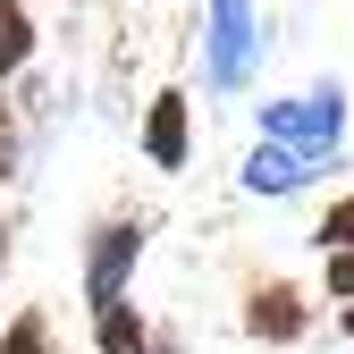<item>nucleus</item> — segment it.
Instances as JSON below:
<instances>
[{"label": "nucleus", "instance_id": "f257e3e1", "mask_svg": "<svg viewBox=\"0 0 354 354\" xmlns=\"http://www.w3.org/2000/svg\"><path fill=\"white\" fill-rule=\"evenodd\" d=\"M152 236H160L152 211H102L93 228H84V253H76V295H84V313L136 295V270H144Z\"/></svg>", "mask_w": 354, "mask_h": 354}, {"label": "nucleus", "instance_id": "f03ea898", "mask_svg": "<svg viewBox=\"0 0 354 354\" xmlns=\"http://www.w3.org/2000/svg\"><path fill=\"white\" fill-rule=\"evenodd\" d=\"M253 144H287L304 160L337 169V152H346V84H304L287 102H261L253 110Z\"/></svg>", "mask_w": 354, "mask_h": 354}, {"label": "nucleus", "instance_id": "7ed1b4c3", "mask_svg": "<svg viewBox=\"0 0 354 354\" xmlns=\"http://www.w3.org/2000/svg\"><path fill=\"white\" fill-rule=\"evenodd\" d=\"M313 329H321V295L304 287V279H287V270L245 279V295H236V337H245V346L287 354V346H304Z\"/></svg>", "mask_w": 354, "mask_h": 354}, {"label": "nucleus", "instance_id": "20e7f679", "mask_svg": "<svg viewBox=\"0 0 354 354\" xmlns=\"http://www.w3.org/2000/svg\"><path fill=\"white\" fill-rule=\"evenodd\" d=\"M261 0H203V84L211 93H245L261 68Z\"/></svg>", "mask_w": 354, "mask_h": 354}, {"label": "nucleus", "instance_id": "39448f33", "mask_svg": "<svg viewBox=\"0 0 354 354\" xmlns=\"http://www.w3.org/2000/svg\"><path fill=\"white\" fill-rule=\"evenodd\" d=\"M136 152H144V169H160V177H186V169H194V102L177 93V84H160V93L144 102Z\"/></svg>", "mask_w": 354, "mask_h": 354}, {"label": "nucleus", "instance_id": "423d86ee", "mask_svg": "<svg viewBox=\"0 0 354 354\" xmlns=\"http://www.w3.org/2000/svg\"><path fill=\"white\" fill-rule=\"evenodd\" d=\"M321 160H304V152H287V144H253L245 160H236V186L253 194V203H287V194H304V186H321Z\"/></svg>", "mask_w": 354, "mask_h": 354}, {"label": "nucleus", "instance_id": "0eeeda50", "mask_svg": "<svg viewBox=\"0 0 354 354\" xmlns=\"http://www.w3.org/2000/svg\"><path fill=\"white\" fill-rule=\"evenodd\" d=\"M84 329H93V354H160V321L144 313L136 295H127V304H102V313H84Z\"/></svg>", "mask_w": 354, "mask_h": 354}, {"label": "nucleus", "instance_id": "6e6552de", "mask_svg": "<svg viewBox=\"0 0 354 354\" xmlns=\"http://www.w3.org/2000/svg\"><path fill=\"white\" fill-rule=\"evenodd\" d=\"M34 51H42L34 9H26V0H0V84H9V76H26V68H34Z\"/></svg>", "mask_w": 354, "mask_h": 354}, {"label": "nucleus", "instance_id": "1a4fd4ad", "mask_svg": "<svg viewBox=\"0 0 354 354\" xmlns=\"http://www.w3.org/2000/svg\"><path fill=\"white\" fill-rule=\"evenodd\" d=\"M0 354H59V321L42 313V304H17V313L0 321Z\"/></svg>", "mask_w": 354, "mask_h": 354}, {"label": "nucleus", "instance_id": "9d476101", "mask_svg": "<svg viewBox=\"0 0 354 354\" xmlns=\"http://www.w3.org/2000/svg\"><path fill=\"white\" fill-rule=\"evenodd\" d=\"M321 304H329V313H346V304H354V245L321 253Z\"/></svg>", "mask_w": 354, "mask_h": 354}, {"label": "nucleus", "instance_id": "9b49d317", "mask_svg": "<svg viewBox=\"0 0 354 354\" xmlns=\"http://www.w3.org/2000/svg\"><path fill=\"white\" fill-rule=\"evenodd\" d=\"M313 245H321V253H337V245H354V194H337V203H329V211L313 219Z\"/></svg>", "mask_w": 354, "mask_h": 354}, {"label": "nucleus", "instance_id": "f8f14e48", "mask_svg": "<svg viewBox=\"0 0 354 354\" xmlns=\"http://www.w3.org/2000/svg\"><path fill=\"white\" fill-rule=\"evenodd\" d=\"M17 169V127H9V110H0V177Z\"/></svg>", "mask_w": 354, "mask_h": 354}, {"label": "nucleus", "instance_id": "ddd939ff", "mask_svg": "<svg viewBox=\"0 0 354 354\" xmlns=\"http://www.w3.org/2000/svg\"><path fill=\"white\" fill-rule=\"evenodd\" d=\"M9 261H17V245H9V211H0V287H9Z\"/></svg>", "mask_w": 354, "mask_h": 354}, {"label": "nucleus", "instance_id": "4468645a", "mask_svg": "<svg viewBox=\"0 0 354 354\" xmlns=\"http://www.w3.org/2000/svg\"><path fill=\"white\" fill-rule=\"evenodd\" d=\"M337 337H346V346H354V304H346V313H337Z\"/></svg>", "mask_w": 354, "mask_h": 354}]
</instances>
